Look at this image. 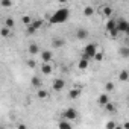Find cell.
<instances>
[{"label": "cell", "mask_w": 129, "mask_h": 129, "mask_svg": "<svg viewBox=\"0 0 129 129\" xmlns=\"http://www.w3.org/2000/svg\"><path fill=\"white\" fill-rule=\"evenodd\" d=\"M70 17V11L67 8H59L58 11H55L50 18H49V23L50 24H62V23H66Z\"/></svg>", "instance_id": "1"}, {"label": "cell", "mask_w": 129, "mask_h": 129, "mask_svg": "<svg viewBox=\"0 0 129 129\" xmlns=\"http://www.w3.org/2000/svg\"><path fill=\"white\" fill-rule=\"evenodd\" d=\"M105 27H106V32H108V35H111L112 38H115L120 32H118V29H117V20H114V18H108L106 20V24H105Z\"/></svg>", "instance_id": "2"}, {"label": "cell", "mask_w": 129, "mask_h": 129, "mask_svg": "<svg viewBox=\"0 0 129 129\" xmlns=\"http://www.w3.org/2000/svg\"><path fill=\"white\" fill-rule=\"evenodd\" d=\"M97 52H99V50H97V46H96L94 43H90V44H87V46L84 47V50H82V58L93 59Z\"/></svg>", "instance_id": "3"}, {"label": "cell", "mask_w": 129, "mask_h": 129, "mask_svg": "<svg viewBox=\"0 0 129 129\" xmlns=\"http://www.w3.org/2000/svg\"><path fill=\"white\" fill-rule=\"evenodd\" d=\"M62 118H67V120H75V118H78V111L75 109V108H67L66 111L62 112V115H61Z\"/></svg>", "instance_id": "4"}, {"label": "cell", "mask_w": 129, "mask_h": 129, "mask_svg": "<svg viewBox=\"0 0 129 129\" xmlns=\"http://www.w3.org/2000/svg\"><path fill=\"white\" fill-rule=\"evenodd\" d=\"M127 27H129V21L126 18H118L117 20V29H118L120 34H126Z\"/></svg>", "instance_id": "5"}, {"label": "cell", "mask_w": 129, "mask_h": 129, "mask_svg": "<svg viewBox=\"0 0 129 129\" xmlns=\"http://www.w3.org/2000/svg\"><path fill=\"white\" fill-rule=\"evenodd\" d=\"M109 102V93H102L99 97H97V105L99 106H102V108H105V105Z\"/></svg>", "instance_id": "6"}, {"label": "cell", "mask_w": 129, "mask_h": 129, "mask_svg": "<svg viewBox=\"0 0 129 129\" xmlns=\"http://www.w3.org/2000/svg\"><path fill=\"white\" fill-rule=\"evenodd\" d=\"M64 87H66V81H62V79H55L53 84H52L53 91H62Z\"/></svg>", "instance_id": "7"}, {"label": "cell", "mask_w": 129, "mask_h": 129, "mask_svg": "<svg viewBox=\"0 0 129 129\" xmlns=\"http://www.w3.org/2000/svg\"><path fill=\"white\" fill-rule=\"evenodd\" d=\"M52 70H53V67H52L50 62H43V64H41V73H43V75H50Z\"/></svg>", "instance_id": "8"}, {"label": "cell", "mask_w": 129, "mask_h": 129, "mask_svg": "<svg viewBox=\"0 0 129 129\" xmlns=\"http://www.w3.org/2000/svg\"><path fill=\"white\" fill-rule=\"evenodd\" d=\"M90 59H87V58H82L79 62H78V69L79 70H87L88 69V66H90V62H88Z\"/></svg>", "instance_id": "9"}, {"label": "cell", "mask_w": 129, "mask_h": 129, "mask_svg": "<svg viewBox=\"0 0 129 129\" xmlns=\"http://www.w3.org/2000/svg\"><path fill=\"white\" fill-rule=\"evenodd\" d=\"M76 38H78V40H85V38H88V30H87V29H78V30H76Z\"/></svg>", "instance_id": "10"}, {"label": "cell", "mask_w": 129, "mask_h": 129, "mask_svg": "<svg viewBox=\"0 0 129 129\" xmlns=\"http://www.w3.org/2000/svg\"><path fill=\"white\" fill-rule=\"evenodd\" d=\"M52 56H53V53H52L50 50H44V52H41V59H43V62H50Z\"/></svg>", "instance_id": "11"}, {"label": "cell", "mask_w": 129, "mask_h": 129, "mask_svg": "<svg viewBox=\"0 0 129 129\" xmlns=\"http://www.w3.org/2000/svg\"><path fill=\"white\" fill-rule=\"evenodd\" d=\"M100 12H102L103 17L109 18V17L112 15V8H109V6H102V8H100Z\"/></svg>", "instance_id": "12"}, {"label": "cell", "mask_w": 129, "mask_h": 129, "mask_svg": "<svg viewBox=\"0 0 129 129\" xmlns=\"http://www.w3.org/2000/svg\"><path fill=\"white\" fill-rule=\"evenodd\" d=\"M29 53H30V55H38V53H41V52H40V46H38L37 43L29 44Z\"/></svg>", "instance_id": "13"}, {"label": "cell", "mask_w": 129, "mask_h": 129, "mask_svg": "<svg viewBox=\"0 0 129 129\" xmlns=\"http://www.w3.org/2000/svg\"><path fill=\"white\" fill-rule=\"evenodd\" d=\"M0 34H2V37H3V38H8V37H11V35H12V29H11V27H8V26H3L2 29H0Z\"/></svg>", "instance_id": "14"}, {"label": "cell", "mask_w": 129, "mask_h": 129, "mask_svg": "<svg viewBox=\"0 0 129 129\" xmlns=\"http://www.w3.org/2000/svg\"><path fill=\"white\" fill-rule=\"evenodd\" d=\"M81 96V88H72L69 91V99H76Z\"/></svg>", "instance_id": "15"}, {"label": "cell", "mask_w": 129, "mask_h": 129, "mask_svg": "<svg viewBox=\"0 0 129 129\" xmlns=\"http://www.w3.org/2000/svg\"><path fill=\"white\" fill-rule=\"evenodd\" d=\"M118 81L127 82V81H129V72H127V70H121V72L118 73Z\"/></svg>", "instance_id": "16"}, {"label": "cell", "mask_w": 129, "mask_h": 129, "mask_svg": "<svg viewBox=\"0 0 129 129\" xmlns=\"http://www.w3.org/2000/svg\"><path fill=\"white\" fill-rule=\"evenodd\" d=\"M118 55L121 58H129V46H123L118 49Z\"/></svg>", "instance_id": "17"}, {"label": "cell", "mask_w": 129, "mask_h": 129, "mask_svg": "<svg viewBox=\"0 0 129 129\" xmlns=\"http://www.w3.org/2000/svg\"><path fill=\"white\" fill-rule=\"evenodd\" d=\"M52 44H53V47H62L64 44H66V40L64 38H53Z\"/></svg>", "instance_id": "18"}, {"label": "cell", "mask_w": 129, "mask_h": 129, "mask_svg": "<svg viewBox=\"0 0 129 129\" xmlns=\"http://www.w3.org/2000/svg\"><path fill=\"white\" fill-rule=\"evenodd\" d=\"M30 84H32V87H35V88H41V85H43V81H41L40 78L34 76V78H32V81H30Z\"/></svg>", "instance_id": "19"}, {"label": "cell", "mask_w": 129, "mask_h": 129, "mask_svg": "<svg viewBox=\"0 0 129 129\" xmlns=\"http://www.w3.org/2000/svg\"><path fill=\"white\" fill-rule=\"evenodd\" d=\"M37 97H38V99H47V97H49V91L40 88V90L37 91Z\"/></svg>", "instance_id": "20"}, {"label": "cell", "mask_w": 129, "mask_h": 129, "mask_svg": "<svg viewBox=\"0 0 129 129\" xmlns=\"http://www.w3.org/2000/svg\"><path fill=\"white\" fill-rule=\"evenodd\" d=\"M58 126H59V127H67V129H69V127H72V123H70V120H67V118H62V120L58 123Z\"/></svg>", "instance_id": "21"}, {"label": "cell", "mask_w": 129, "mask_h": 129, "mask_svg": "<svg viewBox=\"0 0 129 129\" xmlns=\"http://www.w3.org/2000/svg\"><path fill=\"white\" fill-rule=\"evenodd\" d=\"M105 111H106V112H111V114H112V112H115V105L109 100V102L105 105Z\"/></svg>", "instance_id": "22"}, {"label": "cell", "mask_w": 129, "mask_h": 129, "mask_svg": "<svg viewBox=\"0 0 129 129\" xmlns=\"http://www.w3.org/2000/svg\"><path fill=\"white\" fill-rule=\"evenodd\" d=\"M93 14H94V8L93 6H85L84 8V15L85 17H91Z\"/></svg>", "instance_id": "23"}, {"label": "cell", "mask_w": 129, "mask_h": 129, "mask_svg": "<svg viewBox=\"0 0 129 129\" xmlns=\"http://www.w3.org/2000/svg\"><path fill=\"white\" fill-rule=\"evenodd\" d=\"M43 23H44V21H43L41 18H37V20H34V21H32V26L38 30V29H41V27H43Z\"/></svg>", "instance_id": "24"}, {"label": "cell", "mask_w": 129, "mask_h": 129, "mask_svg": "<svg viewBox=\"0 0 129 129\" xmlns=\"http://www.w3.org/2000/svg\"><path fill=\"white\" fill-rule=\"evenodd\" d=\"M5 26H8V27L14 29V26H15V21H14V18H12V17H8V18L5 20Z\"/></svg>", "instance_id": "25"}, {"label": "cell", "mask_w": 129, "mask_h": 129, "mask_svg": "<svg viewBox=\"0 0 129 129\" xmlns=\"http://www.w3.org/2000/svg\"><path fill=\"white\" fill-rule=\"evenodd\" d=\"M21 21H23V24L29 26V24H32V21H34V20H32L29 15H23V17H21Z\"/></svg>", "instance_id": "26"}, {"label": "cell", "mask_w": 129, "mask_h": 129, "mask_svg": "<svg viewBox=\"0 0 129 129\" xmlns=\"http://www.w3.org/2000/svg\"><path fill=\"white\" fill-rule=\"evenodd\" d=\"M114 88H115V87H114L112 82H106V84H105V91H106V93H112Z\"/></svg>", "instance_id": "27"}, {"label": "cell", "mask_w": 129, "mask_h": 129, "mask_svg": "<svg viewBox=\"0 0 129 129\" xmlns=\"http://www.w3.org/2000/svg\"><path fill=\"white\" fill-rule=\"evenodd\" d=\"M0 5H2V8H11L12 6V0H2Z\"/></svg>", "instance_id": "28"}, {"label": "cell", "mask_w": 129, "mask_h": 129, "mask_svg": "<svg viewBox=\"0 0 129 129\" xmlns=\"http://www.w3.org/2000/svg\"><path fill=\"white\" fill-rule=\"evenodd\" d=\"M35 32H37V29H35L32 24H29V27H27V35H34Z\"/></svg>", "instance_id": "29"}, {"label": "cell", "mask_w": 129, "mask_h": 129, "mask_svg": "<svg viewBox=\"0 0 129 129\" xmlns=\"http://www.w3.org/2000/svg\"><path fill=\"white\" fill-rule=\"evenodd\" d=\"M94 59H96V61H102V59H103V53H102V52H97L96 56H94Z\"/></svg>", "instance_id": "30"}, {"label": "cell", "mask_w": 129, "mask_h": 129, "mask_svg": "<svg viewBox=\"0 0 129 129\" xmlns=\"http://www.w3.org/2000/svg\"><path fill=\"white\" fill-rule=\"evenodd\" d=\"M106 127H108V129H114V127H117V124H115L114 121H108V123H106Z\"/></svg>", "instance_id": "31"}, {"label": "cell", "mask_w": 129, "mask_h": 129, "mask_svg": "<svg viewBox=\"0 0 129 129\" xmlns=\"http://www.w3.org/2000/svg\"><path fill=\"white\" fill-rule=\"evenodd\" d=\"M27 66L34 69V67H35V61H32V59H29V61H27Z\"/></svg>", "instance_id": "32"}, {"label": "cell", "mask_w": 129, "mask_h": 129, "mask_svg": "<svg viewBox=\"0 0 129 129\" xmlns=\"http://www.w3.org/2000/svg\"><path fill=\"white\" fill-rule=\"evenodd\" d=\"M17 127H18V129H26V124H18Z\"/></svg>", "instance_id": "33"}, {"label": "cell", "mask_w": 129, "mask_h": 129, "mask_svg": "<svg viewBox=\"0 0 129 129\" xmlns=\"http://www.w3.org/2000/svg\"><path fill=\"white\" fill-rule=\"evenodd\" d=\"M121 127H124V129H129V121H127V123H124V124H123Z\"/></svg>", "instance_id": "34"}, {"label": "cell", "mask_w": 129, "mask_h": 129, "mask_svg": "<svg viewBox=\"0 0 129 129\" xmlns=\"http://www.w3.org/2000/svg\"><path fill=\"white\" fill-rule=\"evenodd\" d=\"M59 3H67V0H58Z\"/></svg>", "instance_id": "35"}, {"label": "cell", "mask_w": 129, "mask_h": 129, "mask_svg": "<svg viewBox=\"0 0 129 129\" xmlns=\"http://www.w3.org/2000/svg\"><path fill=\"white\" fill-rule=\"evenodd\" d=\"M126 35H127V37H129V27H127V30H126Z\"/></svg>", "instance_id": "36"}, {"label": "cell", "mask_w": 129, "mask_h": 129, "mask_svg": "<svg viewBox=\"0 0 129 129\" xmlns=\"http://www.w3.org/2000/svg\"><path fill=\"white\" fill-rule=\"evenodd\" d=\"M127 108H129V97H127Z\"/></svg>", "instance_id": "37"}, {"label": "cell", "mask_w": 129, "mask_h": 129, "mask_svg": "<svg viewBox=\"0 0 129 129\" xmlns=\"http://www.w3.org/2000/svg\"><path fill=\"white\" fill-rule=\"evenodd\" d=\"M126 46H129V40H127V43H126Z\"/></svg>", "instance_id": "38"}]
</instances>
